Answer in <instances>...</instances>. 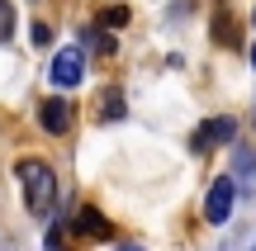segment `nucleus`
<instances>
[{
	"mask_svg": "<svg viewBox=\"0 0 256 251\" xmlns=\"http://www.w3.org/2000/svg\"><path fill=\"white\" fill-rule=\"evenodd\" d=\"M104 109H100V119L104 123H114V119H124V109H128V104H124V90H119V85H110V90H104Z\"/></svg>",
	"mask_w": 256,
	"mask_h": 251,
	"instance_id": "nucleus-8",
	"label": "nucleus"
},
{
	"mask_svg": "<svg viewBox=\"0 0 256 251\" xmlns=\"http://www.w3.org/2000/svg\"><path fill=\"white\" fill-rule=\"evenodd\" d=\"M72 119H76V109H72V100H62V95H48V100L38 104V123H43L48 133H66Z\"/></svg>",
	"mask_w": 256,
	"mask_h": 251,
	"instance_id": "nucleus-6",
	"label": "nucleus"
},
{
	"mask_svg": "<svg viewBox=\"0 0 256 251\" xmlns=\"http://www.w3.org/2000/svg\"><path fill=\"white\" fill-rule=\"evenodd\" d=\"M48 76H52L57 90H72V85L86 81V62H81V47H62V52L52 57V66H48Z\"/></svg>",
	"mask_w": 256,
	"mask_h": 251,
	"instance_id": "nucleus-4",
	"label": "nucleus"
},
{
	"mask_svg": "<svg viewBox=\"0 0 256 251\" xmlns=\"http://www.w3.org/2000/svg\"><path fill=\"white\" fill-rule=\"evenodd\" d=\"M114 251H142V247H133V242H124V247H114Z\"/></svg>",
	"mask_w": 256,
	"mask_h": 251,
	"instance_id": "nucleus-14",
	"label": "nucleus"
},
{
	"mask_svg": "<svg viewBox=\"0 0 256 251\" xmlns=\"http://www.w3.org/2000/svg\"><path fill=\"white\" fill-rule=\"evenodd\" d=\"M10 28H14V5H10V0H0V43L10 38Z\"/></svg>",
	"mask_w": 256,
	"mask_h": 251,
	"instance_id": "nucleus-11",
	"label": "nucleus"
},
{
	"mask_svg": "<svg viewBox=\"0 0 256 251\" xmlns=\"http://www.w3.org/2000/svg\"><path fill=\"white\" fill-rule=\"evenodd\" d=\"M72 233H76V237H95V242H104V237H114V228H110V218H104L95 204H81V209H76V218H72Z\"/></svg>",
	"mask_w": 256,
	"mask_h": 251,
	"instance_id": "nucleus-7",
	"label": "nucleus"
},
{
	"mask_svg": "<svg viewBox=\"0 0 256 251\" xmlns=\"http://www.w3.org/2000/svg\"><path fill=\"white\" fill-rule=\"evenodd\" d=\"M95 24L110 28V33H114V28H128V5H110V9H100V19H95Z\"/></svg>",
	"mask_w": 256,
	"mask_h": 251,
	"instance_id": "nucleus-10",
	"label": "nucleus"
},
{
	"mask_svg": "<svg viewBox=\"0 0 256 251\" xmlns=\"http://www.w3.org/2000/svg\"><path fill=\"white\" fill-rule=\"evenodd\" d=\"M86 43H90L95 52H104V57L114 52V38H110V28H100V24H95V28H81V47H86Z\"/></svg>",
	"mask_w": 256,
	"mask_h": 251,
	"instance_id": "nucleus-9",
	"label": "nucleus"
},
{
	"mask_svg": "<svg viewBox=\"0 0 256 251\" xmlns=\"http://www.w3.org/2000/svg\"><path fill=\"white\" fill-rule=\"evenodd\" d=\"M252 119H256V114H252Z\"/></svg>",
	"mask_w": 256,
	"mask_h": 251,
	"instance_id": "nucleus-17",
	"label": "nucleus"
},
{
	"mask_svg": "<svg viewBox=\"0 0 256 251\" xmlns=\"http://www.w3.org/2000/svg\"><path fill=\"white\" fill-rule=\"evenodd\" d=\"M34 43L48 47V43H52V28H48V24H34Z\"/></svg>",
	"mask_w": 256,
	"mask_h": 251,
	"instance_id": "nucleus-12",
	"label": "nucleus"
},
{
	"mask_svg": "<svg viewBox=\"0 0 256 251\" xmlns=\"http://www.w3.org/2000/svg\"><path fill=\"white\" fill-rule=\"evenodd\" d=\"M223 142H238V119H228V114L204 119L200 128L190 133V147L194 152H214V147H223Z\"/></svg>",
	"mask_w": 256,
	"mask_h": 251,
	"instance_id": "nucleus-3",
	"label": "nucleus"
},
{
	"mask_svg": "<svg viewBox=\"0 0 256 251\" xmlns=\"http://www.w3.org/2000/svg\"><path fill=\"white\" fill-rule=\"evenodd\" d=\"M247 251H256V242H252V247H247Z\"/></svg>",
	"mask_w": 256,
	"mask_h": 251,
	"instance_id": "nucleus-16",
	"label": "nucleus"
},
{
	"mask_svg": "<svg viewBox=\"0 0 256 251\" xmlns=\"http://www.w3.org/2000/svg\"><path fill=\"white\" fill-rule=\"evenodd\" d=\"M14 176H19V185H24V204L34 209L38 218H52V209H57V176H52V166H48L43 157H19Z\"/></svg>",
	"mask_w": 256,
	"mask_h": 251,
	"instance_id": "nucleus-1",
	"label": "nucleus"
},
{
	"mask_svg": "<svg viewBox=\"0 0 256 251\" xmlns=\"http://www.w3.org/2000/svg\"><path fill=\"white\" fill-rule=\"evenodd\" d=\"M252 66H256V47H252Z\"/></svg>",
	"mask_w": 256,
	"mask_h": 251,
	"instance_id": "nucleus-15",
	"label": "nucleus"
},
{
	"mask_svg": "<svg viewBox=\"0 0 256 251\" xmlns=\"http://www.w3.org/2000/svg\"><path fill=\"white\" fill-rule=\"evenodd\" d=\"M232 180H238L242 199L256 195V152H252V142H232Z\"/></svg>",
	"mask_w": 256,
	"mask_h": 251,
	"instance_id": "nucleus-5",
	"label": "nucleus"
},
{
	"mask_svg": "<svg viewBox=\"0 0 256 251\" xmlns=\"http://www.w3.org/2000/svg\"><path fill=\"white\" fill-rule=\"evenodd\" d=\"M238 180H228V176H223V180H214V185H209V199H204V223H214V228H223V223H228V218H232V204H238Z\"/></svg>",
	"mask_w": 256,
	"mask_h": 251,
	"instance_id": "nucleus-2",
	"label": "nucleus"
},
{
	"mask_svg": "<svg viewBox=\"0 0 256 251\" xmlns=\"http://www.w3.org/2000/svg\"><path fill=\"white\" fill-rule=\"evenodd\" d=\"M43 251H62V233H57V228H48V237H43Z\"/></svg>",
	"mask_w": 256,
	"mask_h": 251,
	"instance_id": "nucleus-13",
	"label": "nucleus"
}]
</instances>
